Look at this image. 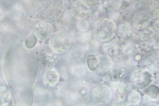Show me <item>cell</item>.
<instances>
[{"label":"cell","mask_w":159,"mask_h":106,"mask_svg":"<svg viewBox=\"0 0 159 106\" xmlns=\"http://www.w3.org/2000/svg\"><path fill=\"white\" fill-rule=\"evenodd\" d=\"M117 31V26L114 21L110 18H102L95 24L93 34L98 41H110L114 37Z\"/></svg>","instance_id":"6da1fadb"},{"label":"cell","mask_w":159,"mask_h":106,"mask_svg":"<svg viewBox=\"0 0 159 106\" xmlns=\"http://www.w3.org/2000/svg\"><path fill=\"white\" fill-rule=\"evenodd\" d=\"M71 44V40L69 34L62 31L52 34L48 42L51 51L57 54H63L69 51Z\"/></svg>","instance_id":"7a4b0ae2"},{"label":"cell","mask_w":159,"mask_h":106,"mask_svg":"<svg viewBox=\"0 0 159 106\" xmlns=\"http://www.w3.org/2000/svg\"><path fill=\"white\" fill-rule=\"evenodd\" d=\"M159 29L150 27L140 34V42L142 48L148 52H154L159 49Z\"/></svg>","instance_id":"3957f363"},{"label":"cell","mask_w":159,"mask_h":106,"mask_svg":"<svg viewBox=\"0 0 159 106\" xmlns=\"http://www.w3.org/2000/svg\"><path fill=\"white\" fill-rule=\"evenodd\" d=\"M34 34L38 40L45 41L49 39L53 32V28L49 22H41L38 23L34 28Z\"/></svg>","instance_id":"277c9868"},{"label":"cell","mask_w":159,"mask_h":106,"mask_svg":"<svg viewBox=\"0 0 159 106\" xmlns=\"http://www.w3.org/2000/svg\"><path fill=\"white\" fill-rule=\"evenodd\" d=\"M70 11L75 18L79 20L85 19L89 17L91 12L89 6L83 1H75L71 6Z\"/></svg>","instance_id":"5b68a950"},{"label":"cell","mask_w":159,"mask_h":106,"mask_svg":"<svg viewBox=\"0 0 159 106\" xmlns=\"http://www.w3.org/2000/svg\"><path fill=\"white\" fill-rule=\"evenodd\" d=\"M111 96L110 89L105 85H99L96 87L92 92L93 101L99 104L107 102L110 99Z\"/></svg>","instance_id":"8992f818"},{"label":"cell","mask_w":159,"mask_h":106,"mask_svg":"<svg viewBox=\"0 0 159 106\" xmlns=\"http://www.w3.org/2000/svg\"><path fill=\"white\" fill-rule=\"evenodd\" d=\"M131 80L135 85L140 87H144L150 84L152 77L150 74L141 69L135 70L132 74Z\"/></svg>","instance_id":"52a82bcc"},{"label":"cell","mask_w":159,"mask_h":106,"mask_svg":"<svg viewBox=\"0 0 159 106\" xmlns=\"http://www.w3.org/2000/svg\"><path fill=\"white\" fill-rule=\"evenodd\" d=\"M151 21V17L146 11H140L133 16L132 23L136 29L143 30L148 26Z\"/></svg>","instance_id":"ba28073f"},{"label":"cell","mask_w":159,"mask_h":106,"mask_svg":"<svg viewBox=\"0 0 159 106\" xmlns=\"http://www.w3.org/2000/svg\"><path fill=\"white\" fill-rule=\"evenodd\" d=\"M113 61L109 56L99 55L96 60V67L98 71L107 72L111 69L113 65Z\"/></svg>","instance_id":"9c48e42d"},{"label":"cell","mask_w":159,"mask_h":106,"mask_svg":"<svg viewBox=\"0 0 159 106\" xmlns=\"http://www.w3.org/2000/svg\"><path fill=\"white\" fill-rule=\"evenodd\" d=\"M103 50L105 52L113 57H119L123 53V49L119 45L116 40L104 44Z\"/></svg>","instance_id":"30bf717a"},{"label":"cell","mask_w":159,"mask_h":106,"mask_svg":"<svg viewBox=\"0 0 159 106\" xmlns=\"http://www.w3.org/2000/svg\"><path fill=\"white\" fill-rule=\"evenodd\" d=\"M59 73L55 69L48 70L44 76L45 82L48 85L52 87L56 85L59 82Z\"/></svg>","instance_id":"8fae6325"},{"label":"cell","mask_w":159,"mask_h":106,"mask_svg":"<svg viewBox=\"0 0 159 106\" xmlns=\"http://www.w3.org/2000/svg\"><path fill=\"white\" fill-rule=\"evenodd\" d=\"M159 3L157 1H149L146 5V11L151 17L157 18L159 16Z\"/></svg>","instance_id":"7c38bea8"},{"label":"cell","mask_w":159,"mask_h":106,"mask_svg":"<svg viewBox=\"0 0 159 106\" xmlns=\"http://www.w3.org/2000/svg\"><path fill=\"white\" fill-rule=\"evenodd\" d=\"M11 99V94L6 87H0V106H7Z\"/></svg>","instance_id":"4fadbf2b"},{"label":"cell","mask_w":159,"mask_h":106,"mask_svg":"<svg viewBox=\"0 0 159 106\" xmlns=\"http://www.w3.org/2000/svg\"><path fill=\"white\" fill-rule=\"evenodd\" d=\"M141 97L140 95L137 91H133L129 94L128 100L130 104H138L140 101Z\"/></svg>","instance_id":"5bb4252c"},{"label":"cell","mask_w":159,"mask_h":106,"mask_svg":"<svg viewBox=\"0 0 159 106\" xmlns=\"http://www.w3.org/2000/svg\"><path fill=\"white\" fill-rule=\"evenodd\" d=\"M122 1H109L104 4L105 8L108 10H116L119 8L122 4Z\"/></svg>","instance_id":"9a60e30c"},{"label":"cell","mask_w":159,"mask_h":106,"mask_svg":"<svg viewBox=\"0 0 159 106\" xmlns=\"http://www.w3.org/2000/svg\"><path fill=\"white\" fill-rule=\"evenodd\" d=\"M72 71L75 75L81 76L86 74V68L84 65H78L72 68Z\"/></svg>","instance_id":"2e32d148"},{"label":"cell","mask_w":159,"mask_h":106,"mask_svg":"<svg viewBox=\"0 0 159 106\" xmlns=\"http://www.w3.org/2000/svg\"><path fill=\"white\" fill-rule=\"evenodd\" d=\"M89 26V23L85 21H81L78 22L77 27L79 31H84L87 29Z\"/></svg>","instance_id":"e0dca14e"},{"label":"cell","mask_w":159,"mask_h":106,"mask_svg":"<svg viewBox=\"0 0 159 106\" xmlns=\"http://www.w3.org/2000/svg\"><path fill=\"white\" fill-rule=\"evenodd\" d=\"M88 5H98L102 2L101 1H83Z\"/></svg>","instance_id":"ac0fdd59"},{"label":"cell","mask_w":159,"mask_h":106,"mask_svg":"<svg viewBox=\"0 0 159 106\" xmlns=\"http://www.w3.org/2000/svg\"><path fill=\"white\" fill-rule=\"evenodd\" d=\"M130 106L128 104H122L121 106Z\"/></svg>","instance_id":"d6986e66"},{"label":"cell","mask_w":159,"mask_h":106,"mask_svg":"<svg viewBox=\"0 0 159 106\" xmlns=\"http://www.w3.org/2000/svg\"><path fill=\"white\" fill-rule=\"evenodd\" d=\"M78 106H85L84 105H83V104H80V105H78Z\"/></svg>","instance_id":"ffe728a7"},{"label":"cell","mask_w":159,"mask_h":106,"mask_svg":"<svg viewBox=\"0 0 159 106\" xmlns=\"http://www.w3.org/2000/svg\"></svg>","instance_id":"44dd1931"}]
</instances>
